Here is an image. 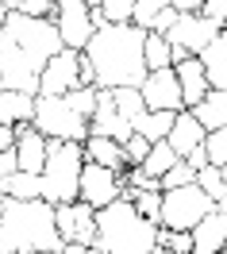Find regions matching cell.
<instances>
[{
	"label": "cell",
	"mask_w": 227,
	"mask_h": 254,
	"mask_svg": "<svg viewBox=\"0 0 227 254\" xmlns=\"http://www.w3.org/2000/svg\"><path fill=\"white\" fill-rule=\"evenodd\" d=\"M143 39L146 27L139 23H112L104 19L81 47V58L93 65V85L97 89H115V85H143L146 62H143Z\"/></svg>",
	"instance_id": "cell-2"
},
{
	"label": "cell",
	"mask_w": 227,
	"mask_h": 254,
	"mask_svg": "<svg viewBox=\"0 0 227 254\" xmlns=\"http://www.w3.org/2000/svg\"><path fill=\"white\" fill-rule=\"evenodd\" d=\"M31 124L39 127L47 139H73V143H85V139H89V116L73 112L65 104L62 93H35Z\"/></svg>",
	"instance_id": "cell-6"
},
{
	"label": "cell",
	"mask_w": 227,
	"mask_h": 254,
	"mask_svg": "<svg viewBox=\"0 0 227 254\" xmlns=\"http://www.w3.org/2000/svg\"><path fill=\"white\" fill-rule=\"evenodd\" d=\"M54 27H58V39H62V47L69 50H81L89 43V35L97 31V23L89 19V4L85 0H54Z\"/></svg>",
	"instance_id": "cell-10"
},
{
	"label": "cell",
	"mask_w": 227,
	"mask_h": 254,
	"mask_svg": "<svg viewBox=\"0 0 227 254\" xmlns=\"http://www.w3.org/2000/svg\"><path fill=\"white\" fill-rule=\"evenodd\" d=\"M166 143L173 146V154H177V158H185L193 146L204 143V127H200V120H196L189 108H177L173 124H170V131H166Z\"/></svg>",
	"instance_id": "cell-17"
},
{
	"label": "cell",
	"mask_w": 227,
	"mask_h": 254,
	"mask_svg": "<svg viewBox=\"0 0 227 254\" xmlns=\"http://www.w3.org/2000/svg\"><path fill=\"white\" fill-rule=\"evenodd\" d=\"M35 112V96L19 93V89H0V124H19L31 120Z\"/></svg>",
	"instance_id": "cell-22"
},
{
	"label": "cell",
	"mask_w": 227,
	"mask_h": 254,
	"mask_svg": "<svg viewBox=\"0 0 227 254\" xmlns=\"http://www.w3.org/2000/svg\"><path fill=\"white\" fill-rule=\"evenodd\" d=\"M119 192H123V174H119V170H108V166H100V162L85 158L81 177H77V196H81L85 204L104 208V204H112Z\"/></svg>",
	"instance_id": "cell-9"
},
{
	"label": "cell",
	"mask_w": 227,
	"mask_h": 254,
	"mask_svg": "<svg viewBox=\"0 0 227 254\" xmlns=\"http://www.w3.org/2000/svg\"><path fill=\"white\" fill-rule=\"evenodd\" d=\"M85 166V146L73 139H47V162L39 170V196L62 204L77 196V177Z\"/></svg>",
	"instance_id": "cell-5"
},
{
	"label": "cell",
	"mask_w": 227,
	"mask_h": 254,
	"mask_svg": "<svg viewBox=\"0 0 227 254\" xmlns=\"http://www.w3.org/2000/svg\"><path fill=\"white\" fill-rule=\"evenodd\" d=\"M170 4H173L177 12H196V8H200V0H170Z\"/></svg>",
	"instance_id": "cell-41"
},
{
	"label": "cell",
	"mask_w": 227,
	"mask_h": 254,
	"mask_svg": "<svg viewBox=\"0 0 227 254\" xmlns=\"http://www.w3.org/2000/svg\"><path fill=\"white\" fill-rule=\"evenodd\" d=\"M12 170H16V150L8 146V150H0V177L12 174Z\"/></svg>",
	"instance_id": "cell-40"
},
{
	"label": "cell",
	"mask_w": 227,
	"mask_h": 254,
	"mask_svg": "<svg viewBox=\"0 0 227 254\" xmlns=\"http://www.w3.org/2000/svg\"><path fill=\"white\" fill-rule=\"evenodd\" d=\"M212 204V196L196 181L189 185H177V189H162V212H158V223L162 227H181V231H189Z\"/></svg>",
	"instance_id": "cell-8"
},
{
	"label": "cell",
	"mask_w": 227,
	"mask_h": 254,
	"mask_svg": "<svg viewBox=\"0 0 227 254\" xmlns=\"http://www.w3.org/2000/svg\"><path fill=\"white\" fill-rule=\"evenodd\" d=\"M89 135H108V139H119V143L131 135L127 116L115 108L108 89H97V104H93V116H89Z\"/></svg>",
	"instance_id": "cell-14"
},
{
	"label": "cell",
	"mask_w": 227,
	"mask_h": 254,
	"mask_svg": "<svg viewBox=\"0 0 227 254\" xmlns=\"http://www.w3.org/2000/svg\"><path fill=\"white\" fill-rule=\"evenodd\" d=\"M220 254H227V239H224V251H220Z\"/></svg>",
	"instance_id": "cell-45"
},
{
	"label": "cell",
	"mask_w": 227,
	"mask_h": 254,
	"mask_svg": "<svg viewBox=\"0 0 227 254\" xmlns=\"http://www.w3.org/2000/svg\"><path fill=\"white\" fill-rule=\"evenodd\" d=\"M4 16H8V8H4V4H0V23H4Z\"/></svg>",
	"instance_id": "cell-43"
},
{
	"label": "cell",
	"mask_w": 227,
	"mask_h": 254,
	"mask_svg": "<svg viewBox=\"0 0 227 254\" xmlns=\"http://www.w3.org/2000/svg\"><path fill=\"white\" fill-rule=\"evenodd\" d=\"M185 162H189V166H193V170H200V166H204V162H208V154H204V143H200V146H193V150H189V154H185Z\"/></svg>",
	"instance_id": "cell-39"
},
{
	"label": "cell",
	"mask_w": 227,
	"mask_h": 254,
	"mask_svg": "<svg viewBox=\"0 0 227 254\" xmlns=\"http://www.w3.org/2000/svg\"><path fill=\"white\" fill-rule=\"evenodd\" d=\"M173 116H177V112H154V108H143L135 120H131V131H139L143 139L158 143V139H166V131H170V124H173Z\"/></svg>",
	"instance_id": "cell-23"
},
{
	"label": "cell",
	"mask_w": 227,
	"mask_h": 254,
	"mask_svg": "<svg viewBox=\"0 0 227 254\" xmlns=\"http://www.w3.org/2000/svg\"><path fill=\"white\" fill-rule=\"evenodd\" d=\"M158 254H193V235L181 231V227L158 223Z\"/></svg>",
	"instance_id": "cell-28"
},
{
	"label": "cell",
	"mask_w": 227,
	"mask_h": 254,
	"mask_svg": "<svg viewBox=\"0 0 227 254\" xmlns=\"http://www.w3.org/2000/svg\"><path fill=\"white\" fill-rule=\"evenodd\" d=\"M189 235H193V254H220L227 239V208H208L189 227Z\"/></svg>",
	"instance_id": "cell-16"
},
{
	"label": "cell",
	"mask_w": 227,
	"mask_h": 254,
	"mask_svg": "<svg viewBox=\"0 0 227 254\" xmlns=\"http://www.w3.org/2000/svg\"><path fill=\"white\" fill-rule=\"evenodd\" d=\"M0 4H4L8 12H16V8H19V4H23V0H0Z\"/></svg>",
	"instance_id": "cell-42"
},
{
	"label": "cell",
	"mask_w": 227,
	"mask_h": 254,
	"mask_svg": "<svg viewBox=\"0 0 227 254\" xmlns=\"http://www.w3.org/2000/svg\"><path fill=\"white\" fill-rule=\"evenodd\" d=\"M220 174H224V181H227V162H224V166H220Z\"/></svg>",
	"instance_id": "cell-44"
},
{
	"label": "cell",
	"mask_w": 227,
	"mask_h": 254,
	"mask_svg": "<svg viewBox=\"0 0 227 254\" xmlns=\"http://www.w3.org/2000/svg\"><path fill=\"white\" fill-rule=\"evenodd\" d=\"M196 185L212 196V204H216V208H227V181H224V174H220V166L204 162V166L196 170Z\"/></svg>",
	"instance_id": "cell-27"
},
{
	"label": "cell",
	"mask_w": 227,
	"mask_h": 254,
	"mask_svg": "<svg viewBox=\"0 0 227 254\" xmlns=\"http://www.w3.org/2000/svg\"><path fill=\"white\" fill-rule=\"evenodd\" d=\"M0 196H39V174H27V170H12V174L0 177Z\"/></svg>",
	"instance_id": "cell-25"
},
{
	"label": "cell",
	"mask_w": 227,
	"mask_h": 254,
	"mask_svg": "<svg viewBox=\"0 0 227 254\" xmlns=\"http://www.w3.org/2000/svg\"><path fill=\"white\" fill-rule=\"evenodd\" d=\"M143 62H146V69L173 65V50H170V39H166V35L146 31V39H143Z\"/></svg>",
	"instance_id": "cell-26"
},
{
	"label": "cell",
	"mask_w": 227,
	"mask_h": 254,
	"mask_svg": "<svg viewBox=\"0 0 227 254\" xmlns=\"http://www.w3.org/2000/svg\"><path fill=\"white\" fill-rule=\"evenodd\" d=\"M189 181H196V170L185 158H177L162 177H158V189H177V185H189Z\"/></svg>",
	"instance_id": "cell-32"
},
{
	"label": "cell",
	"mask_w": 227,
	"mask_h": 254,
	"mask_svg": "<svg viewBox=\"0 0 227 254\" xmlns=\"http://www.w3.org/2000/svg\"><path fill=\"white\" fill-rule=\"evenodd\" d=\"M139 93H143V104H146V108H154V112H177V108H185V104H181V85H177L173 65L146 69Z\"/></svg>",
	"instance_id": "cell-12"
},
{
	"label": "cell",
	"mask_w": 227,
	"mask_h": 254,
	"mask_svg": "<svg viewBox=\"0 0 227 254\" xmlns=\"http://www.w3.org/2000/svg\"><path fill=\"white\" fill-rule=\"evenodd\" d=\"M173 19H177V8H173V4H166L162 12H158V16L150 19V27H146V31H158V35H166L170 27H173Z\"/></svg>",
	"instance_id": "cell-37"
},
{
	"label": "cell",
	"mask_w": 227,
	"mask_h": 254,
	"mask_svg": "<svg viewBox=\"0 0 227 254\" xmlns=\"http://www.w3.org/2000/svg\"><path fill=\"white\" fill-rule=\"evenodd\" d=\"M62 50L58 27L50 16H23L8 12L0 23V89L39 93V73L50 62V54Z\"/></svg>",
	"instance_id": "cell-1"
},
{
	"label": "cell",
	"mask_w": 227,
	"mask_h": 254,
	"mask_svg": "<svg viewBox=\"0 0 227 254\" xmlns=\"http://www.w3.org/2000/svg\"><path fill=\"white\" fill-rule=\"evenodd\" d=\"M131 8H135V0H100V12H104V19H112V23L131 19Z\"/></svg>",
	"instance_id": "cell-35"
},
{
	"label": "cell",
	"mask_w": 227,
	"mask_h": 254,
	"mask_svg": "<svg viewBox=\"0 0 227 254\" xmlns=\"http://www.w3.org/2000/svg\"><path fill=\"white\" fill-rule=\"evenodd\" d=\"M146 146H150V139H143L139 131H131L127 139H123V158H127V166H139V162H143Z\"/></svg>",
	"instance_id": "cell-34"
},
{
	"label": "cell",
	"mask_w": 227,
	"mask_h": 254,
	"mask_svg": "<svg viewBox=\"0 0 227 254\" xmlns=\"http://www.w3.org/2000/svg\"><path fill=\"white\" fill-rule=\"evenodd\" d=\"M200 16H208L216 27H227V0H200V8H196Z\"/></svg>",
	"instance_id": "cell-36"
},
{
	"label": "cell",
	"mask_w": 227,
	"mask_h": 254,
	"mask_svg": "<svg viewBox=\"0 0 227 254\" xmlns=\"http://www.w3.org/2000/svg\"><path fill=\"white\" fill-rule=\"evenodd\" d=\"M196 58L204 65V73H208V89H227V27H220L216 39Z\"/></svg>",
	"instance_id": "cell-19"
},
{
	"label": "cell",
	"mask_w": 227,
	"mask_h": 254,
	"mask_svg": "<svg viewBox=\"0 0 227 254\" xmlns=\"http://www.w3.org/2000/svg\"><path fill=\"white\" fill-rule=\"evenodd\" d=\"M65 96V104L73 112H81V116H93V104H97V85H73Z\"/></svg>",
	"instance_id": "cell-31"
},
{
	"label": "cell",
	"mask_w": 227,
	"mask_h": 254,
	"mask_svg": "<svg viewBox=\"0 0 227 254\" xmlns=\"http://www.w3.org/2000/svg\"><path fill=\"white\" fill-rule=\"evenodd\" d=\"M97 254H158V223L146 220L127 196H115L112 204L97 208Z\"/></svg>",
	"instance_id": "cell-4"
},
{
	"label": "cell",
	"mask_w": 227,
	"mask_h": 254,
	"mask_svg": "<svg viewBox=\"0 0 227 254\" xmlns=\"http://www.w3.org/2000/svg\"><path fill=\"white\" fill-rule=\"evenodd\" d=\"M54 227L65 239V254H85L97 235V208H89L81 196L54 204Z\"/></svg>",
	"instance_id": "cell-7"
},
{
	"label": "cell",
	"mask_w": 227,
	"mask_h": 254,
	"mask_svg": "<svg viewBox=\"0 0 227 254\" xmlns=\"http://www.w3.org/2000/svg\"><path fill=\"white\" fill-rule=\"evenodd\" d=\"M0 254H65L54 204L43 196H0Z\"/></svg>",
	"instance_id": "cell-3"
},
{
	"label": "cell",
	"mask_w": 227,
	"mask_h": 254,
	"mask_svg": "<svg viewBox=\"0 0 227 254\" xmlns=\"http://www.w3.org/2000/svg\"><path fill=\"white\" fill-rule=\"evenodd\" d=\"M173 73H177V85H181V104H185V108H193L196 100L208 93V73H204L200 58L189 54V58L173 62Z\"/></svg>",
	"instance_id": "cell-18"
},
{
	"label": "cell",
	"mask_w": 227,
	"mask_h": 254,
	"mask_svg": "<svg viewBox=\"0 0 227 254\" xmlns=\"http://www.w3.org/2000/svg\"><path fill=\"white\" fill-rule=\"evenodd\" d=\"M16 127V170H27V174H39L43 162H47V135L31 124V120H19Z\"/></svg>",
	"instance_id": "cell-15"
},
{
	"label": "cell",
	"mask_w": 227,
	"mask_h": 254,
	"mask_svg": "<svg viewBox=\"0 0 227 254\" xmlns=\"http://www.w3.org/2000/svg\"><path fill=\"white\" fill-rule=\"evenodd\" d=\"M177 162V154H173V146L166 143V139H158V143H150L146 146V154H143V162H139V170H143L146 177H162L170 166Z\"/></svg>",
	"instance_id": "cell-24"
},
{
	"label": "cell",
	"mask_w": 227,
	"mask_h": 254,
	"mask_svg": "<svg viewBox=\"0 0 227 254\" xmlns=\"http://www.w3.org/2000/svg\"><path fill=\"white\" fill-rule=\"evenodd\" d=\"M16 12H23V16H50V12H54V0H23V4H19Z\"/></svg>",
	"instance_id": "cell-38"
},
{
	"label": "cell",
	"mask_w": 227,
	"mask_h": 254,
	"mask_svg": "<svg viewBox=\"0 0 227 254\" xmlns=\"http://www.w3.org/2000/svg\"><path fill=\"white\" fill-rule=\"evenodd\" d=\"M204 154H208L212 166H224L227 162V124L204 131Z\"/></svg>",
	"instance_id": "cell-30"
},
{
	"label": "cell",
	"mask_w": 227,
	"mask_h": 254,
	"mask_svg": "<svg viewBox=\"0 0 227 254\" xmlns=\"http://www.w3.org/2000/svg\"><path fill=\"white\" fill-rule=\"evenodd\" d=\"M216 31H220V27H216L208 16H200V12H177L173 27L166 31V39H170L173 47L189 50V54H200V50L216 39Z\"/></svg>",
	"instance_id": "cell-13"
},
{
	"label": "cell",
	"mask_w": 227,
	"mask_h": 254,
	"mask_svg": "<svg viewBox=\"0 0 227 254\" xmlns=\"http://www.w3.org/2000/svg\"><path fill=\"white\" fill-rule=\"evenodd\" d=\"M189 112L200 120V127H204V131L224 127V124H227V89H208V93L200 96Z\"/></svg>",
	"instance_id": "cell-21"
},
{
	"label": "cell",
	"mask_w": 227,
	"mask_h": 254,
	"mask_svg": "<svg viewBox=\"0 0 227 254\" xmlns=\"http://www.w3.org/2000/svg\"><path fill=\"white\" fill-rule=\"evenodd\" d=\"M108 93H112L115 108L127 116V124H131V120H135V116L146 108V104H143V93H139V85H115V89H108Z\"/></svg>",
	"instance_id": "cell-29"
},
{
	"label": "cell",
	"mask_w": 227,
	"mask_h": 254,
	"mask_svg": "<svg viewBox=\"0 0 227 254\" xmlns=\"http://www.w3.org/2000/svg\"><path fill=\"white\" fill-rule=\"evenodd\" d=\"M73 85H81V50H54L50 62L39 73V93H69Z\"/></svg>",
	"instance_id": "cell-11"
},
{
	"label": "cell",
	"mask_w": 227,
	"mask_h": 254,
	"mask_svg": "<svg viewBox=\"0 0 227 254\" xmlns=\"http://www.w3.org/2000/svg\"><path fill=\"white\" fill-rule=\"evenodd\" d=\"M85 158L100 162V166H108V170H127V158H123V143L119 139H108V135H89L85 139Z\"/></svg>",
	"instance_id": "cell-20"
},
{
	"label": "cell",
	"mask_w": 227,
	"mask_h": 254,
	"mask_svg": "<svg viewBox=\"0 0 227 254\" xmlns=\"http://www.w3.org/2000/svg\"><path fill=\"white\" fill-rule=\"evenodd\" d=\"M170 0H135V8H131V23H139V27H150V19L162 12Z\"/></svg>",
	"instance_id": "cell-33"
}]
</instances>
